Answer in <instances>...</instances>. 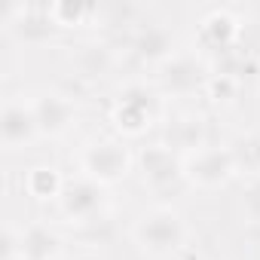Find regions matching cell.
Here are the masks:
<instances>
[{
  "label": "cell",
  "instance_id": "cell-1",
  "mask_svg": "<svg viewBox=\"0 0 260 260\" xmlns=\"http://www.w3.org/2000/svg\"><path fill=\"white\" fill-rule=\"evenodd\" d=\"M135 245L150 257H169L187 242V220L172 205H153L141 211L132 223Z\"/></svg>",
  "mask_w": 260,
  "mask_h": 260
},
{
  "label": "cell",
  "instance_id": "cell-2",
  "mask_svg": "<svg viewBox=\"0 0 260 260\" xmlns=\"http://www.w3.org/2000/svg\"><path fill=\"white\" fill-rule=\"evenodd\" d=\"M77 162H80V175L92 178L101 187H110V184H119L132 172L135 156H132L125 141H119L113 135H98V138H89L80 147Z\"/></svg>",
  "mask_w": 260,
  "mask_h": 260
},
{
  "label": "cell",
  "instance_id": "cell-3",
  "mask_svg": "<svg viewBox=\"0 0 260 260\" xmlns=\"http://www.w3.org/2000/svg\"><path fill=\"white\" fill-rule=\"evenodd\" d=\"M181 162H184V181L199 190H220L239 175L233 150L223 144H205V147L181 156Z\"/></svg>",
  "mask_w": 260,
  "mask_h": 260
},
{
  "label": "cell",
  "instance_id": "cell-4",
  "mask_svg": "<svg viewBox=\"0 0 260 260\" xmlns=\"http://www.w3.org/2000/svg\"><path fill=\"white\" fill-rule=\"evenodd\" d=\"M110 119L122 135H144L156 122V95L144 83H128L116 95Z\"/></svg>",
  "mask_w": 260,
  "mask_h": 260
},
{
  "label": "cell",
  "instance_id": "cell-5",
  "mask_svg": "<svg viewBox=\"0 0 260 260\" xmlns=\"http://www.w3.org/2000/svg\"><path fill=\"white\" fill-rule=\"evenodd\" d=\"M28 104H31V113L37 119L40 138H61L77 119L74 101L58 89H37L28 95Z\"/></svg>",
  "mask_w": 260,
  "mask_h": 260
},
{
  "label": "cell",
  "instance_id": "cell-6",
  "mask_svg": "<svg viewBox=\"0 0 260 260\" xmlns=\"http://www.w3.org/2000/svg\"><path fill=\"white\" fill-rule=\"evenodd\" d=\"M135 166L141 172V181L144 187L162 193V190H172L184 181V162L181 156L162 141V144H147L141 147V153L135 156Z\"/></svg>",
  "mask_w": 260,
  "mask_h": 260
},
{
  "label": "cell",
  "instance_id": "cell-7",
  "mask_svg": "<svg viewBox=\"0 0 260 260\" xmlns=\"http://www.w3.org/2000/svg\"><path fill=\"white\" fill-rule=\"evenodd\" d=\"M58 208L71 223H95V217H101L104 211V187L86 175H77L64 184Z\"/></svg>",
  "mask_w": 260,
  "mask_h": 260
},
{
  "label": "cell",
  "instance_id": "cell-8",
  "mask_svg": "<svg viewBox=\"0 0 260 260\" xmlns=\"http://www.w3.org/2000/svg\"><path fill=\"white\" fill-rule=\"evenodd\" d=\"M159 89L166 92V95H178V98H184V95H193L196 89H205V80H208V71H205V64L196 58V55H190V52H175L169 61H162L159 64Z\"/></svg>",
  "mask_w": 260,
  "mask_h": 260
},
{
  "label": "cell",
  "instance_id": "cell-9",
  "mask_svg": "<svg viewBox=\"0 0 260 260\" xmlns=\"http://www.w3.org/2000/svg\"><path fill=\"white\" fill-rule=\"evenodd\" d=\"M37 138H40V128H37L28 98L10 95L4 101V110H0V141H4V147L7 150L31 147Z\"/></svg>",
  "mask_w": 260,
  "mask_h": 260
},
{
  "label": "cell",
  "instance_id": "cell-10",
  "mask_svg": "<svg viewBox=\"0 0 260 260\" xmlns=\"http://www.w3.org/2000/svg\"><path fill=\"white\" fill-rule=\"evenodd\" d=\"M166 144H169L178 156H187V153H193V150L211 144V141H208V122H205V116H202L199 110H184V113H178V116L169 122V128H166Z\"/></svg>",
  "mask_w": 260,
  "mask_h": 260
},
{
  "label": "cell",
  "instance_id": "cell-11",
  "mask_svg": "<svg viewBox=\"0 0 260 260\" xmlns=\"http://www.w3.org/2000/svg\"><path fill=\"white\" fill-rule=\"evenodd\" d=\"M132 52L141 58V61H150V64H162L169 61L178 49H175V37L166 25L159 22H141L135 31H132Z\"/></svg>",
  "mask_w": 260,
  "mask_h": 260
},
{
  "label": "cell",
  "instance_id": "cell-12",
  "mask_svg": "<svg viewBox=\"0 0 260 260\" xmlns=\"http://www.w3.org/2000/svg\"><path fill=\"white\" fill-rule=\"evenodd\" d=\"M239 34H242L239 19H236L230 10H223V7L208 10V16L202 19V43H205V46H211V49L230 52V49L236 46Z\"/></svg>",
  "mask_w": 260,
  "mask_h": 260
},
{
  "label": "cell",
  "instance_id": "cell-13",
  "mask_svg": "<svg viewBox=\"0 0 260 260\" xmlns=\"http://www.w3.org/2000/svg\"><path fill=\"white\" fill-rule=\"evenodd\" d=\"M61 236L49 223H28L22 230V260H58Z\"/></svg>",
  "mask_w": 260,
  "mask_h": 260
},
{
  "label": "cell",
  "instance_id": "cell-14",
  "mask_svg": "<svg viewBox=\"0 0 260 260\" xmlns=\"http://www.w3.org/2000/svg\"><path fill=\"white\" fill-rule=\"evenodd\" d=\"M71 64L77 71V77L83 80H101L104 74H110L113 68V52L107 43H98V40H86L74 49L71 55Z\"/></svg>",
  "mask_w": 260,
  "mask_h": 260
},
{
  "label": "cell",
  "instance_id": "cell-15",
  "mask_svg": "<svg viewBox=\"0 0 260 260\" xmlns=\"http://www.w3.org/2000/svg\"><path fill=\"white\" fill-rule=\"evenodd\" d=\"M64 184H68V178H64L55 166H34V169L28 172V178H25L28 193H31L34 199H40V202L58 199L61 190H64Z\"/></svg>",
  "mask_w": 260,
  "mask_h": 260
},
{
  "label": "cell",
  "instance_id": "cell-16",
  "mask_svg": "<svg viewBox=\"0 0 260 260\" xmlns=\"http://www.w3.org/2000/svg\"><path fill=\"white\" fill-rule=\"evenodd\" d=\"M52 22L58 28H80L89 25L92 19H98V7L92 4H71V0H55V4H46Z\"/></svg>",
  "mask_w": 260,
  "mask_h": 260
},
{
  "label": "cell",
  "instance_id": "cell-17",
  "mask_svg": "<svg viewBox=\"0 0 260 260\" xmlns=\"http://www.w3.org/2000/svg\"><path fill=\"white\" fill-rule=\"evenodd\" d=\"M236 169L248 172V175H260V135H242L236 144H230Z\"/></svg>",
  "mask_w": 260,
  "mask_h": 260
},
{
  "label": "cell",
  "instance_id": "cell-18",
  "mask_svg": "<svg viewBox=\"0 0 260 260\" xmlns=\"http://www.w3.org/2000/svg\"><path fill=\"white\" fill-rule=\"evenodd\" d=\"M236 89H239V77H236L233 71H226V68L208 74V80H205V92H208V98L217 101V104L233 101V98H236Z\"/></svg>",
  "mask_w": 260,
  "mask_h": 260
},
{
  "label": "cell",
  "instance_id": "cell-19",
  "mask_svg": "<svg viewBox=\"0 0 260 260\" xmlns=\"http://www.w3.org/2000/svg\"><path fill=\"white\" fill-rule=\"evenodd\" d=\"M0 260H22V230L7 220L4 236H0Z\"/></svg>",
  "mask_w": 260,
  "mask_h": 260
},
{
  "label": "cell",
  "instance_id": "cell-20",
  "mask_svg": "<svg viewBox=\"0 0 260 260\" xmlns=\"http://www.w3.org/2000/svg\"><path fill=\"white\" fill-rule=\"evenodd\" d=\"M242 205H245V214H248L251 220H260V178L251 181V187H248Z\"/></svg>",
  "mask_w": 260,
  "mask_h": 260
},
{
  "label": "cell",
  "instance_id": "cell-21",
  "mask_svg": "<svg viewBox=\"0 0 260 260\" xmlns=\"http://www.w3.org/2000/svg\"><path fill=\"white\" fill-rule=\"evenodd\" d=\"M257 92H260V80H257Z\"/></svg>",
  "mask_w": 260,
  "mask_h": 260
}]
</instances>
